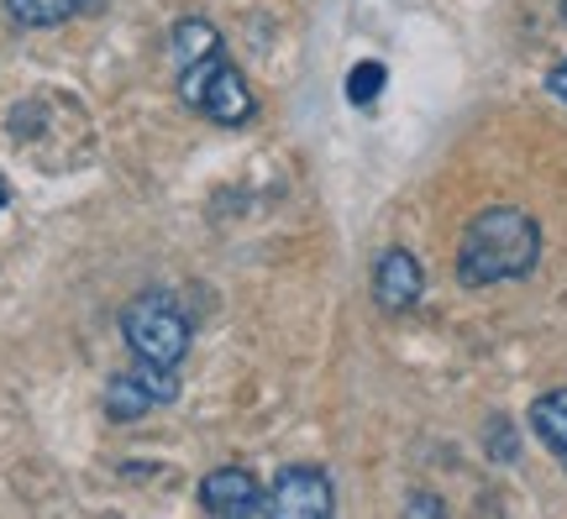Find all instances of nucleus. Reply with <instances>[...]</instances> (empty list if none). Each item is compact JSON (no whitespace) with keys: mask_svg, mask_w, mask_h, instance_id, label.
Wrapping results in <instances>:
<instances>
[{"mask_svg":"<svg viewBox=\"0 0 567 519\" xmlns=\"http://www.w3.org/2000/svg\"><path fill=\"white\" fill-rule=\"evenodd\" d=\"M536 262H542V226L520 205H488V210H478L467 220L463 241H457V279L467 289L526 279Z\"/></svg>","mask_w":567,"mask_h":519,"instance_id":"nucleus-1","label":"nucleus"},{"mask_svg":"<svg viewBox=\"0 0 567 519\" xmlns=\"http://www.w3.org/2000/svg\"><path fill=\"white\" fill-rule=\"evenodd\" d=\"M189 315L168 289H142L137 300L122 310V341L132 346V357L158 362V367H179L189 352Z\"/></svg>","mask_w":567,"mask_h":519,"instance_id":"nucleus-2","label":"nucleus"},{"mask_svg":"<svg viewBox=\"0 0 567 519\" xmlns=\"http://www.w3.org/2000/svg\"><path fill=\"white\" fill-rule=\"evenodd\" d=\"M179 101L189 111H200L205 121H216V126L252 121V90L243 84V74L231 69V59H226L221 48L179 63Z\"/></svg>","mask_w":567,"mask_h":519,"instance_id":"nucleus-3","label":"nucleus"},{"mask_svg":"<svg viewBox=\"0 0 567 519\" xmlns=\"http://www.w3.org/2000/svg\"><path fill=\"white\" fill-rule=\"evenodd\" d=\"M179 399V378L174 367H158V362H142L126 367L105 383V415L111 419H142L147 409H163V404Z\"/></svg>","mask_w":567,"mask_h":519,"instance_id":"nucleus-4","label":"nucleus"},{"mask_svg":"<svg viewBox=\"0 0 567 519\" xmlns=\"http://www.w3.org/2000/svg\"><path fill=\"white\" fill-rule=\"evenodd\" d=\"M337 509V488L321 467H284L274 488H268V515L279 519H326Z\"/></svg>","mask_w":567,"mask_h":519,"instance_id":"nucleus-5","label":"nucleus"},{"mask_svg":"<svg viewBox=\"0 0 567 519\" xmlns=\"http://www.w3.org/2000/svg\"><path fill=\"white\" fill-rule=\"evenodd\" d=\"M205 515H221V519H268V488H258V478L247 467H216L210 478L195 488Z\"/></svg>","mask_w":567,"mask_h":519,"instance_id":"nucleus-6","label":"nucleus"},{"mask_svg":"<svg viewBox=\"0 0 567 519\" xmlns=\"http://www.w3.org/2000/svg\"><path fill=\"white\" fill-rule=\"evenodd\" d=\"M425 294V279H421V262L410 258L405 247H389L379 268H373V304L384 315H410Z\"/></svg>","mask_w":567,"mask_h":519,"instance_id":"nucleus-7","label":"nucleus"},{"mask_svg":"<svg viewBox=\"0 0 567 519\" xmlns=\"http://www.w3.org/2000/svg\"><path fill=\"white\" fill-rule=\"evenodd\" d=\"M530 430L567 467V388H551V394H542L530 404Z\"/></svg>","mask_w":567,"mask_h":519,"instance_id":"nucleus-8","label":"nucleus"},{"mask_svg":"<svg viewBox=\"0 0 567 519\" xmlns=\"http://www.w3.org/2000/svg\"><path fill=\"white\" fill-rule=\"evenodd\" d=\"M84 0H6V17L17 21V27H32V32H42V27H63V21L80 11Z\"/></svg>","mask_w":567,"mask_h":519,"instance_id":"nucleus-9","label":"nucleus"},{"mask_svg":"<svg viewBox=\"0 0 567 519\" xmlns=\"http://www.w3.org/2000/svg\"><path fill=\"white\" fill-rule=\"evenodd\" d=\"M221 48V32L210 27L205 17H184L179 27H174V59H200V53H216Z\"/></svg>","mask_w":567,"mask_h":519,"instance_id":"nucleus-10","label":"nucleus"},{"mask_svg":"<svg viewBox=\"0 0 567 519\" xmlns=\"http://www.w3.org/2000/svg\"><path fill=\"white\" fill-rule=\"evenodd\" d=\"M384 80H389L384 63H373V59L358 63V69L347 74V101H352V105H373V101H379V90H384Z\"/></svg>","mask_w":567,"mask_h":519,"instance_id":"nucleus-11","label":"nucleus"},{"mask_svg":"<svg viewBox=\"0 0 567 519\" xmlns=\"http://www.w3.org/2000/svg\"><path fill=\"white\" fill-rule=\"evenodd\" d=\"M488 457H494V461H515V430H509L505 419H494V425H488Z\"/></svg>","mask_w":567,"mask_h":519,"instance_id":"nucleus-12","label":"nucleus"},{"mask_svg":"<svg viewBox=\"0 0 567 519\" xmlns=\"http://www.w3.org/2000/svg\"><path fill=\"white\" fill-rule=\"evenodd\" d=\"M547 90H551V95H557V101L567 105V59H563V63H557V69H551V74H547Z\"/></svg>","mask_w":567,"mask_h":519,"instance_id":"nucleus-13","label":"nucleus"},{"mask_svg":"<svg viewBox=\"0 0 567 519\" xmlns=\"http://www.w3.org/2000/svg\"><path fill=\"white\" fill-rule=\"evenodd\" d=\"M410 515H442V504H436V499H415V504H410Z\"/></svg>","mask_w":567,"mask_h":519,"instance_id":"nucleus-14","label":"nucleus"},{"mask_svg":"<svg viewBox=\"0 0 567 519\" xmlns=\"http://www.w3.org/2000/svg\"><path fill=\"white\" fill-rule=\"evenodd\" d=\"M6 200H11V189H6V184H0V210H6Z\"/></svg>","mask_w":567,"mask_h":519,"instance_id":"nucleus-15","label":"nucleus"},{"mask_svg":"<svg viewBox=\"0 0 567 519\" xmlns=\"http://www.w3.org/2000/svg\"><path fill=\"white\" fill-rule=\"evenodd\" d=\"M557 11H563V21H567V0H557Z\"/></svg>","mask_w":567,"mask_h":519,"instance_id":"nucleus-16","label":"nucleus"}]
</instances>
